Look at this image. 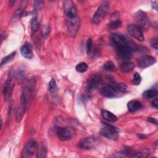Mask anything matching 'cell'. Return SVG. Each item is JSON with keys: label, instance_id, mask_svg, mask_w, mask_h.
I'll return each instance as SVG.
<instances>
[{"label": "cell", "instance_id": "1", "mask_svg": "<svg viewBox=\"0 0 158 158\" xmlns=\"http://www.w3.org/2000/svg\"><path fill=\"white\" fill-rule=\"evenodd\" d=\"M35 89V81L32 79L29 80L23 89L20 98V102L16 112V120L17 122H20L23 118L27 107L29 99L31 95L33 94Z\"/></svg>", "mask_w": 158, "mask_h": 158}, {"label": "cell", "instance_id": "2", "mask_svg": "<svg viewBox=\"0 0 158 158\" xmlns=\"http://www.w3.org/2000/svg\"><path fill=\"white\" fill-rule=\"evenodd\" d=\"M102 127L100 130V134L108 139L116 140L119 137L120 130L118 128L111 124L102 122Z\"/></svg>", "mask_w": 158, "mask_h": 158}, {"label": "cell", "instance_id": "3", "mask_svg": "<svg viewBox=\"0 0 158 158\" xmlns=\"http://www.w3.org/2000/svg\"><path fill=\"white\" fill-rule=\"evenodd\" d=\"M134 19L136 25L141 30L146 31L151 27V20L146 12L138 10L134 14Z\"/></svg>", "mask_w": 158, "mask_h": 158}, {"label": "cell", "instance_id": "4", "mask_svg": "<svg viewBox=\"0 0 158 158\" xmlns=\"http://www.w3.org/2000/svg\"><path fill=\"white\" fill-rule=\"evenodd\" d=\"M109 3L107 1H103L100 4L98 9L94 14L91 19L92 23L94 24L99 23L107 14L109 10Z\"/></svg>", "mask_w": 158, "mask_h": 158}, {"label": "cell", "instance_id": "5", "mask_svg": "<svg viewBox=\"0 0 158 158\" xmlns=\"http://www.w3.org/2000/svg\"><path fill=\"white\" fill-rule=\"evenodd\" d=\"M14 73L11 70L8 74L3 87V94L6 101H8L11 96L14 88Z\"/></svg>", "mask_w": 158, "mask_h": 158}, {"label": "cell", "instance_id": "6", "mask_svg": "<svg viewBox=\"0 0 158 158\" xmlns=\"http://www.w3.org/2000/svg\"><path fill=\"white\" fill-rule=\"evenodd\" d=\"M56 133L58 138L62 141L70 140L75 136V131L69 127H56Z\"/></svg>", "mask_w": 158, "mask_h": 158}, {"label": "cell", "instance_id": "7", "mask_svg": "<svg viewBox=\"0 0 158 158\" xmlns=\"http://www.w3.org/2000/svg\"><path fill=\"white\" fill-rule=\"evenodd\" d=\"M102 80V77L99 73H94L92 75L88 80L86 86V91L88 93L93 92L101 83Z\"/></svg>", "mask_w": 158, "mask_h": 158}, {"label": "cell", "instance_id": "8", "mask_svg": "<svg viewBox=\"0 0 158 158\" xmlns=\"http://www.w3.org/2000/svg\"><path fill=\"white\" fill-rule=\"evenodd\" d=\"M66 26L69 35L74 37L80 27L79 18L77 17L73 19H66Z\"/></svg>", "mask_w": 158, "mask_h": 158}, {"label": "cell", "instance_id": "9", "mask_svg": "<svg viewBox=\"0 0 158 158\" xmlns=\"http://www.w3.org/2000/svg\"><path fill=\"white\" fill-rule=\"evenodd\" d=\"M133 50V47L128 43L126 46L116 49L117 56L119 59L127 61L131 57Z\"/></svg>", "mask_w": 158, "mask_h": 158}, {"label": "cell", "instance_id": "10", "mask_svg": "<svg viewBox=\"0 0 158 158\" xmlns=\"http://www.w3.org/2000/svg\"><path fill=\"white\" fill-rule=\"evenodd\" d=\"M37 148V143L34 139L30 140L24 146L22 152V157L28 158L33 156L36 149Z\"/></svg>", "mask_w": 158, "mask_h": 158}, {"label": "cell", "instance_id": "11", "mask_svg": "<svg viewBox=\"0 0 158 158\" xmlns=\"http://www.w3.org/2000/svg\"><path fill=\"white\" fill-rule=\"evenodd\" d=\"M111 41L115 49L128 44L127 38L121 33H115L111 35Z\"/></svg>", "mask_w": 158, "mask_h": 158}, {"label": "cell", "instance_id": "12", "mask_svg": "<svg viewBox=\"0 0 158 158\" xmlns=\"http://www.w3.org/2000/svg\"><path fill=\"white\" fill-rule=\"evenodd\" d=\"M98 143V140L94 138H86L83 139L78 143V147L83 149H90L94 148Z\"/></svg>", "mask_w": 158, "mask_h": 158}, {"label": "cell", "instance_id": "13", "mask_svg": "<svg viewBox=\"0 0 158 158\" xmlns=\"http://www.w3.org/2000/svg\"><path fill=\"white\" fill-rule=\"evenodd\" d=\"M127 29L129 33L131 35V36H133L136 40L140 41H144V37L143 31L136 25L129 24L127 26Z\"/></svg>", "mask_w": 158, "mask_h": 158}, {"label": "cell", "instance_id": "14", "mask_svg": "<svg viewBox=\"0 0 158 158\" xmlns=\"http://www.w3.org/2000/svg\"><path fill=\"white\" fill-rule=\"evenodd\" d=\"M156 62L155 57L150 56H144L138 60V65L141 68H146Z\"/></svg>", "mask_w": 158, "mask_h": 158}, {"label": "cell", "instance_id": "15", "mask_svg": "<svg viewBox=\"0 0 158 158\" xmlns=\"http://www.w3.org/2000/svg\"><path fill=\"white\" fill-rule=\"evenodd\" d=\"M101 94L106 98H114L117 94V91L114 87L110 85H104L101 88Z\"/></svg>", "mask_w": 158, "mask_h": 158}, {"label": "cell", "instance_id": "16", "mask_svg": "<svg viewBox=\"0 0 158 158\" xmlns=\"http://www.w3.org/2000/svg\"><path fill=\"white\" fill-rule=\"evenodd\" d=\"M122 22L120 19L119 13L117 12H114L110 17V21L108 24V26L111 29H116L122 27Z\"/></svg>", "mask_w": 158, "mask_h": 158}, {"label": "cell", "instance_id": "17", "mask_svg": "<svg viewBox=\"0 0 158 158\" xmlns=\"http://www.w3.org/2000/svg\"><path fill=\"white\" fill-rule=\"evenodd\" d=\"M20 52L22 56L27 59H30L33 57V51H32V46L31 45L27 42L25 43L20 48Z\"/></svg>", "mask_w": 158, "mask_h": 158}, {"label": "cell", "instance_id": "18", "mask_svg": "<svg viewBox=\"0 0 158 158\" xmlns=\"http://www.w3.org/2000/svg\"><path fill=\"white\" fill-rule=\"evenodd\" d=\"M101 115L102 118L107 121L114 122L117 120V117L115 115H114L113 113H112L110 111L106 110H101Z\"/></svg>", "mask_w": 158, "mask_h": 158}, {"label": "cell", "instance_id": "19", "mask_svg": "<svg viewBox=\"0 0 158 158\" xmlns=\"http://www.w3.org/2000/svg\"><path fill=\"white\" fill-rule=\"evenodd\" d=\"M142 107L141 103L137 100H131L127 104V107L130 112H135Z\"/></svg>", "mask_w": 158, "mask_h": 158}, {"label": "cell", "instance_id": "20", "mask_svg": "<svg viewBox=\"0 0 158 158\" xmlns=\"http://www.w3.org/2000/svg\"><path fill=\"white\" fill-rule=\"evenodd\" d=\"M134 68V64L130 61L123 62L120 67V70L122 72H128L131 71Z\"/></svg>", "mask_w": 158, "mask_h": 158}, {"label": "cell", "instance_id": "21", "mask_svg": "<svg viewBox=\"0 0 158 158\" xmlns=\"http://www.w3.org/2000/svg\"><path fill=\"white\" fill-rule=\"evenodd\" d=\"M157 95V91L156 89H149L146 90L143 93V96L146 99H151L156 98Z\"/></svg>", "mask_w": 158, "mask_h": 158}, {"label": "cell", "instance_id": "22", "mask_svg": "<svg viewBox=\"0 0 158 158\" xmlns=\"http://www.w3.org/2000/svg\"><path fill=\"white\" fill-rule=\"evenodd\" d=\"M149 154V151L148 149H145L140 152L133 154L130 157H136V158H143V157H146Z\"/></svg>", "mask_w": 158, "mask_h": 158}, {"label": "cell", "instance_id": "23", "mask_svg": "<svg viewBox=\"0 0 158 158\" xmlns=\"http://www.w3.org/2000/svg\"><path fill=\"white\" fill-rule=\"evenodd\" d=\"M15 54H16V52H12L10 54H9V55H7V56H6L5 57H4L1 60V66L6 65L7 63L11 61L14 58V57L15 56Z\"/></svg>", "mask_w": 158, "mask_h": 158}, {"label": "cell", "instance_id": "24", "mask_svg": "<svg viewBox=\"0 0 158 158\" xmlns=\"http://www.w3.org/2000/svg\"><path fill=\"white\" fill-rule=\"evenodd\" d=\"M47 154V149L45 144H42L38 149L37 157H45Z\"/></svg>", "mask_w": 158, "mask_h": 158}, {"label": "cell", "instance_id": "25", "mask_svg": "<svg viewBox=\"0 0 158 158\" xmlns=\"http://www.w3.org/2000/svg\"><path fill=\"white\" fill-rule=\"evenodd\" d=\"M88 67V66L86 62H80L77 65L75 69L78 72L83 73L87 70Z\"/></svg>", "mask_w": 158, "mask_h": 158}, {"label": "cell", "instance_id": "26", "mask_svg": "<svg viewBox=\"0 0 158 158\" xmlns=\"http://www.w3.org/2000/svg\"><path fill=\"white\" fill-rule=\"evenodd\" d=\"M57 87L56 85V82L54 78H51L49 83V90L51 93H56L57 91Z\"/></svg>", "mask_w": 158, "mask_h": 158}, {"label": "cell", "instance_id": "27", "mask_svg": "<svg viewBox=\"0 0 158 158\" xmlns=\"http://www.w3.org/2000/svg\"><path fill=\"white\" fill-rule=\"evenodd\" d=\"M102 68L104 70L106 71H112L115 69V67L112 62L107 61L104 64Z\"/></svg>", "mask_w": 158, "mask_h": 158}, {"label": "cell", "instance_id": "28", "mask_svg": "<svg viewBox=\"0 0 158 158\" xmlns=\"http://www.w3.org/2000/svg\"><path fill=\"white\" fill-rule=\"evenodd\" d=\"M115 89L117 92L119 91L121 93H124L127 90V85L125 83H119L116 85Z\"/></svg>", "mask_w": 158, "mask_h": 158}, {"label": "cell", "instance_id": "29", "mask_svg": "<svg viewBox=\"0 0 158 158\" xmlns=\"http://www.w3.org/2000/svg\"><path fill=\"white\" fill-rule=\"evenodd\" d=\"M141 81V77L140 74L138 72L135 73L133 76V80H132L133 83L135 85H139Z\"/></svg>", "mask_w": 158, "mask_h": 158}, {"label": "cell", "instance_id": "30", "mask_svg": "<svg viewBox=\"0 0 158 158\" xmlns=\"http://www.w3.org/2000/svg\"><path fill=\"white\" fill-rule=\"evenodd\" d=\"M39 29V23L36 17H34L31 20V30L33 31L36 32Z\"/></svg>", "mask_w": 158, "mask_h": 158}, {"label": "cell", "instance_id": "31", "mask_svg": "<svg viewBox=\"0 0 158 158\" xmlns=\"http://www.w3.org/2000/svg\"><path fill=\"white\" fill-rule=\"evenodd\" d=\"M17 80L18 82L20 83L23 80V78L24 77V70H22V69H19L17 72Z\"/></svg>", "mask_w": 158, "mask_h": 158}, {"label": "cell", "instance_id": "32", "mask_svg": "<svg viewBox=\"0 0 158 158\" xmlns=\"http://www.w3.org/2000/svg\"><path fill=\"white\" fill-rule=\"evenodd\" d=\"M92 47H93V42H92L91 38H90L88 40L87 43H86V52H87L88 54H89L91 52Z\"/></svg>", "mask_w": 158, "mask_h": 158}, {"label": "cell", "instance_id": "33", "mask_svg": "<svg viewBox=\"0 0 158 158\" xmlns=\"http://www.w3.org/2000/svg\"><path fill=\"white\" fill-rule=\"evenodd\" d=\"M151 46L154 48L156 49H157V40L156 38H154V39H152L151 40Z\"/></svg>", "mask_w": 158, "mask_h": 158}, {"label": "cell", "instance_id": "34", "mask_svg": "<svg viewBox=\"0 0 158 158\" xmlns=\"http://www.w3.org/2000/svg\"><path fill=\"white\" fill-rule=\"evenodd\" d=\"M152 106L154 107H155L156 109H157V107H158V100H157V98H155V99L152 101Z\"/></svg>", "mask_w": 158, "mask_h": 158}, {"label": "cell", "instance_id": "35", "mask_svg": "<svg viewBox=\"0 0 158 158\" xmlns=\"http://www.w3.org/2000/svg\"><path fill=\"white\" fill-rule=\"evenodd\" d=\"M43 4V1H35L34 2V6L35 9H38L40 6Z\"/></svg>", "mask_w": 158, "mask_h": 158}, {"label": "cell", "instance_id": "36", "mask_svg": "<svg viewBox=\"0 0 158 158\" xmlns=\"http://www.w3.org/2000/svg\"><path fill=\"white\" fill-rule=\"evenodd\" d=\"M148 121L151 122V123H154L156 125H157V121L156 119L154 118H151V117H149L148 118Z\"/></svg>", "mask_w": 158, "mask_h": 158}, {"label": "cell", "instance_id": "37", "mask_svg": "<svg viewBox=\"0 0 158 158\" xmlns=\"http://www.w3.org/2000/svg\"><path fill=\"white\" fill-rule=\"evenodd\" d=\"M152 7L156 11H157V1H154L152 2Z\"/></svg>", "mask_w": 158, "mask_h": 158}, {"label": "cell", "instance_id": "38", "mask_svg": "<svg viewBox=\"0 0 158 158\" xmlns=\"http://www.w3.org/2000/svg\"><path fill=\"white\" fill-rule=\"evenodd\" d=\"M137 135L141 139H144L146 138V135L144 134H143V133H138Z\"/></svg>", "mask_w": 158, "mask_h": 158}]
</instances>
